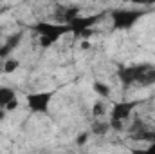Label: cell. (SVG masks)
Returning a JSON list of instances; mask_svg holds the SVG:
<instances>
[{"label": "cell", "instance_id": "6da1fadb", "mask_svg": "<svg viewBox=\"0 0 155 154\" xmlns=\"http://www.w3.org/2000/svg\"><path fill=\"white\" fill-rule=\"evenodd\" d=\"M35 31L40 35V44L41 47H51L52 44H56L63 35L71 33L69 24L61 22V24H49V22H38L35 24Z\"/></svg>", "mask_w": 155, "mask_h": 154}, {"label": "cell", "instance_id": "7a4b0ae2", "mask_svg": "<svg viewBox=\"0 0 155 154\" xmlns=\"http://www.w3.org/2000/svg\"><path fill=\"white\" fill-rule=\"evenodd\" d=\"M143 16H144V11H143V9H114V11H112V24H114V29H119V31L130 29V27H134Z\"/></svg>", "mask_w": 155, "mask_h": 154}, {"label": "cell", "instance_id": "3957f363", "mask_svg": "<svg viewBox=\"0 0 155 154\" xmlns=\"http://www.w3.org/2000/svg\"><path fill=\"white\" fill-rule=\"evenodd\" d=\"M139 105V102H119L112 107L110 111V127L116 129V131H121L123 129V121L132 114V111Z\"/></svg>", "mask_w": 155, "mask_h": 154}, {"label": "cell", "instance_id": "277c9868", "mask_svg": "<svg viewBox=\"0 0 155 154\" xmlns=\"http://www.w3.org/2000/svg\"><path fill=\"white\" fill-rule=\"evenodd\" d=\"M150 65L141 64V65H128V67H119L117 76L124 85H132V83H141V80L144 76V73L148 71Z\"/></svg>", "mask_w": 155, "mask_h": 154}, {"label": "cell", "instance_id": "5b68a950", "mask_svg": "<svg viewBox=\"0 0 155 154\" xmlns=\"http://www.w3.org/2000/svg\"><path fill=\"white\" fill-rule=\"evenodd\" d=\"M52 96H54L52 91H43V93H31V94H27V107H29V111H33V113H47Z\"/></svg>", "mask_w": 155, "mask_h": 154}, {"label": "cell", "instance_id": "8992f818", "mask_svg": "<svg viewBox=\"0 0 155 154\" xmlns=\"http://www.w3.org/2000/svg\"><path fill=\"white\" fill-rule=\"evenodd\" d=\"M101 20V15H92V16H76L74 20L69 22L71 33L72 35H85L94 24H97Z\"/></svg>", "mask_w": 155, "mask_h": 154}, {"label": "cell", "instance_id": "52a82bcc", "mask_svg": "<svg viewBox=\"0 0 155 154\" xmlns=\"http://www.w3.org/2000/svg\"><path fill=\"white\" fill-rule=\"evenodd\" d=\"M20 40H22V35H20V33H16V35L9 37V38L5 40V44H4V45H0V58H5L13 49H16V45L20 44Z\"/></svg>", "mask_w": 155, "mask_h": 154}, {"label": "cell", "instance_id": "ba28073f", "mask_svg": "<svg viewBox=\"0 0 155 154\" xmlns=\"http://www.w3.org/2000/svg\"><path fill=\"white\" fill-rule=\"evenodd\" d=\"M16 100V94L11 87H0V107L5 111V107L9 103H13Z\"/></svg>", "mask_w": 155, "mask_h": 154}, {"label": "cell", "instance_id": "9c48e42d", "mask_svg": "<svg viewBox=\"0 0 155 154\" xmlns=\"http://www.w3.org/2000/svg\"><path fill=\"white\" fill-rule=\"evenodd\" d=\"M76 16H79V7H76V5H72V7H67V9H63L61 20H63L65 24H69V22H71V20H74Z\"/></svg>", "mask_w": 155, "mask_h": 154}, {"label": "cell", "instance_id": "30bf717a", "mask_svg": "<svg viewBox=\"0 0 155 154\" xmlns=\"http://www.w3.org/2000/svg\"><path fill=\"white\" fill-rule=\"evenodd\" d=\"M94 91L99 94V96H110V87L107 85V83H103V82H96L94 83Z\"/></svg>", "mask_w": 155, "mask_h": 154}, {"label": "cell", "instance_id": "8fae6325", "mask_svg": "<svg viewBox=\"0 0 155 154\" xmlns=\"http://www.w3.org/2000/svg\"><path fill=\"white\" fill-rule=\"evenodd\" d=\"M16 67H20L18 60H5V62H4V65H2V71L9 75V73H15V71H16Z\"/></svg>", "mask_w": 155, "mask_h": 154}, {"label": "cell", "instance_id": "7c38bea8", "mask_svg": "<svg viewBox=\"0 0 155 154\" xmlns=\"http://www.w3.org/2000/svg\"><path fill=\"white\" fill-rule=\"evenodd\" d=\"M108 129H110V123H94L92 132H96V134H105Z\"/></svg>", "mask_w": 155, "mask_h": 154}, {"label": "cell", "instance_id": "4fadbf2b", "mask_svg": "<svg viewBox=\"0 0 155 154\" xmlns=\"http://www.w3.org/2000/svg\"><path fill=\"white\" fill-rule=\"evenodd\" d=\"M92 113H94L96 116H101V114H103V105H101V103H96V105H94V111H92Z\"/></svg>", "mask_w": 155, "mask_h": 154}, {"label": "cell", "instance_id": "5bb4252c", "mask_svg": "<svg viewBox=\"0 0 155 154\" xmlns=\"http://www.w3.org/2000/svg\"><path fill=\"white\" fill-rule=\"evenodd\" d=\"M85 142H87V134H81V136L78 138V143H79V145H83Z\"/></svg>", "mask_w": 155, "mask_h": 154}, {"label": "cell", "instance_id": "9a60e30c", "mask_svg": "<svg viewBox=\"0 0 155 154\" xmlns=\"http://www.w3.org/2000/svg\"><path fill=\"white\" fill-rule=\"evenodd\" d=\"M146 152H152V154L155 152V142H152V143H150V147L146 149Z\"/></svg>", "mask_w": 155, "mask_h": 154}, {"label": "cell", "instance_id": "2e32d148", "mask_svg": "<svg viewBox=\"0 0 155 154\" xmlns=\"http://www.w3.org/2000/svg\"><path fill=\"white\" fill-rule=\"evenodd\" d=\"M124 2H130V4H144L146 0H124Z\"/></svg>", "mask_w": 155, "mask_h": 154}, {"label": "cell", "instance_id": "e0dca14e", "mask_svg": "<svg viewBox=\"0 0 155 154\" xmlns=\"http://www.w3.org/2000/svg\"><path fill=\"white\" fill-rule=\"evenodd\" d=\"M4 116H5V111H4V109H2V107H0V121H2V120H4Z\"/></svg>", "mask_w": 155, "mask_h": 154}, {"label": "cell", "instance_id": "ac0fdd59", "mask_svg": "<svg viewBox=\"0 0 155 154\" xmlns=\"http://www.w3.org/2000/svg\"><path fill=\"white\" fill-rule=\"evenodd\" d=\"M155 0H146V2H144V4H153Z\"/></svg>", "mask_w": 155, "mask_h": 154}]
</instances>
